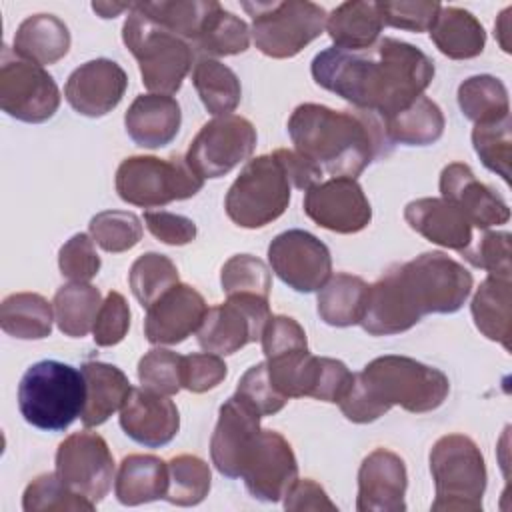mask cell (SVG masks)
Segmentation results:
<instances>
[{
  "label": "cell",
  "instance_id": "cell-1",
  "mask_svg": "<svg viewBox=\"0 0 512 512\" xmlns=\"http://www.w3.org/2000/svg\"><path fill=\"white\" fill-rule=\"evenodd\" d=\"M310 72L324 90L384 120L424 94L434 62L418 46L386 36L366 50L326 48L314 56Z\"/></svg>",
  "mask_w": 512,
  "mask_h": 512
},
{
  "label": "cell",
  "instance_id": "cell-2",
  "mask_svg": "<svg viewBox=\"0 0 512 512\" xmlns=\"http://www.w3.org/2000/svg\"><path fill=\"white\" fill-rule=\"evenodd\" d=\"M472 292V274L444 252L390 266L368 286L360 326L370 336L410 330L426 314H454Z\"/></svg>",
  "mask_w": 512,
  "mask_h": 512
},
{
  "label": "cell",
  "instance_id": "cell-3",
  "mask_svg": "<svg viewBox=\"0 0 512 512\" xmlns=\"http://www.w3.org/2000/svg\"><path fill=\"white\" fill-rule=\"evenodd\" d=\"M290 140L322 172L356 178L392 144L382 118L366 110H332L324 104H300L288 118Z\"/></svg>",
  "mask_w": 512,
  "mask_h": 512
},
{
  "label": "cell",
  "instance_id": "cell-4",
  "mask_svg": "<svg viewBox=\"0 0 512 512\" xmlns=\"http://www.w3.org/2000/svg\"><path fill=\"white\" fill-rule=\"evenodd\" d=\"M450 392L448 376L408 356L386 354L370 360L354 374L344 398L342 414L356 424H368L384 416L392 406L412 414L432 412Z\"/></svg>",
  "mask_w": 512,
  "mask_h": 512
},
{
  "label": "cell",
  "instance_id": "cell-5",
  "mask_svg": "<svg viewBox=\"0 0 512 512\" xmlns=\"http://www.w3.org/2000/svg\"><path fill=\"white\" fill-rule=\"evenodd\" d=\"M86 380L82 370L60 360L32 364L18 384V410L38 430L62 432L84 410Z\"/></svg>",
  "mask_w": 512,
  "mask_h": 512
},
{
  "label": "cell",
  "instance_id": "cell-6",
  "mask_svg": "<svg viewBox=\"0 0 512 512\" xmlns=\"http://www.w3.org/2000/svg\"><path fill=\"white\" fill-rule=\"evenodd\" d=\"M122 40L138 60L142 84L152 94H176L192 68L194 46L182 36L152 22L140 10L128 12Z\"/></svg>",
  "mask_w": 512,
  "mask_h": 512
},
{
  "label": "cell",
  "instance_id": "cell-7",
  "mask_svg": "<svg viewBox=\"0 0 512 512\" xmlns=\"http://www.w3.org/2000/svg\"><path fill=\"white\" fill-rule=\"evenodd\" d=\"M430 472L436 488L434 512L482 510L486 462L476 442L464 434H446L430 450Z\"/></svg>",
  "mask_w": 512,
  "mask_h": 512
},
{
  "label": "cell",
  "instance_id": "cell-8",
  "mask_svg": "<svg viewBox=\"0 0 512 512\" xmlns=\"http://www.w3.org/2000/svg\"><path fill=\"white\" fill-rule=\"evenodd\" d=\"M256 48L268 58H292L326 28V10L308 0L242 2Z\"/></svg>",
  "mask_w": 512,
  "mask_h": 512
},
{
  "label": "cell",
  "instance_id": "cell-9",
  "mask_svg": "<svg viewBox=\"0 0 512 512\" xmlns=\"http://www.w3.org/2000/svg\"><path fill=\"white\" fill-rule=\"evenodd\" d=\"M114 184L124 202L156 208L196 196L204 186V178L190 168L186 156H130L120 162Z\"/></svg>",
  "mask_w": 512,
  "mask_h": 512
},
{
  "label": "cell",
  "instance_id": "cell-10",
  "mask_svg": "<svg viewBox=\"0 0 512 512\" xmlns=\"http://www.w3.org/2000/svg\"><path fill=\"white\" fill-rule=\"evenodd\" d=\"M290 180L274 154L250 160L226 192L224 208L240 228H262L280 218L290 204Z\"/></svg>",
  "mask_w": 512,
  "mask_h": 512
},
{
  "label": "cell",
  "instance_id": "cell-11",
  "mask_svg": "<svg viewBox=\"0 0 512 512\" xmlns=\"http://www.w3.org/2000/svg\"><path fill=\"white\" fill-rule=\"evenodd\" d=\"M60 106V90L44 66L22 58L14 48H2L0 108L28 124L50 120Z\"/></svg>",
  "mask_w": 512,
  "mask_h": 512
},
{
  "label": "cell",
  "instance_id": "cell-12",
  "mask_svg": "<svg viewBox=\"0 0 512 512\" xmlns=\"http://www.w3.org/2000/svg\"><path fill=\"white\" fill-rule=\"evenodd\" d=\"M268 298L254 294H232L226 302L206 310L200 328L196 330L202 350L228 356L250 342L260 340L266 322L270 320Z\"/></svg>",
  "mask_w": 512,
  "mask_h": 512
},
{
  "label": "cell",
  "instance_id": "cell-13",
  "mask_svg": "<svg viewBox=\"0 0 512 512\" xmlns=\"http://www.w3.org/2000/svg\"><path fill=\"white\" fill-rule=\"evenodd\" d=\"M256 148L250 120L226 114L206 122L188 146L186 162L200 178H220L248 160Z\"/></svg>",
  "mask_w": 512,
  "mask_h": 512
},
{
  "label": "cell",
  "instance_id": "cell-14",
  "mask_svg": "<svg viewBox=\"0 0 512 512\" xmlns=\"http://www.w3.org/2000/svg\"><path fill=\"white\" fill-rule=\"evenodd\" d=\"M56 474L78 496L94 506L108 494L114 480V458L96 432H74L56 450Z\"/></svg>",
  "mask_w": 512,
  "mask_h": 512
},
{
  "label": "cell",
  "instance_id": "cell-15",
  "mask_svg": "<svg viewBox=\"0 0 512 512\" xmlns=\"http://www.w3.org/2000/svg\"><path fill=\"white\" fill-rule=\"evenodd\" d=\"M272 272L296 292H316L332 276L328 246L306 230H286L268 246Z\"/></svg>",
  "mask_w": 512,
  "mask_h": 512
},
{
  "label": "cell",
  "instance_id": "cell-16",
  "mask_svg": "<svg viewBox=\"0 0 512 512\" xmlns=\"http://www.w3.org/2000/svg\"><path fill=\"white\" fill-rule=\"evenodd\" d=\"M240 478L262 502H280L298 480V462L288 440L276 430H260L250 444Z\"/></svg>",
  "mask_w": 512,
  "mask_h": 512
},
{
  "label": "cell",
  "instance_id": "cell-17",
  "mask_svg": "<svg viewBox=\"0 0 512 512\" xmlns=\"http://www.w3.org/2000/svg\"><path fill=\"white\" fill-rule=\"evenodd\" d=\"M304 212L320 228L356 234L372 220L370 202L356 178L336 176L306 190Z\"/></svg>",
  "mask_w": 512,
  "mask_h": 512
},
{
  "label": "cell",
  "instance_id": "cell-18",
  "mask_svg": "<svg viewBox=\"0 0 512 512\" xmlns=\"http://www.w3.org/2000/svg\"><path fill=\"white\" fill-rule=\"evenodd\" d=\"M258 410L240 394L230 396L218 412V422L210 438L214 468L226 478H240L244 456L260 432Z\"/></svg>",
  "mask_w": 512,
  "mask_h": 512
},
{
  "label": "cell",
  "instance_id": "cell-19",
  "mask_svg": "<svg viewBox=\"0 0 512 512\" xmlns=\"http://www.w3.org/2000/svg\"><path fill=\"white\" fill-rule=\"evenodd\" d=\"M128 88L124 68L110 58L88 60L66 80L64 98L82 116L100 118L112 112Z\"/></svg>",
  "mask_w": 512,
  "mask_h": 512
},
{
  "label": "cell",
  "instance_id": "cell-20",
  "mask_svg": "<svg viewBox=\"0 0 512 512\" xmlns=\"http://www.w3.org/2000/svg\"><path fill=\"white\" fill-rule=\"evenodd\" d=\"M208 306L188 284H174L146 308L144 336L150 344H180L202 324Z\"/></svg>",
  "mask_w": 512,
  "mask_h": 512
},
{
  "label": "cell",
  "instance_id": "cell-21",
  "mask_svg": "<svg viewBox=\"0 0 512 512\" xmlns=\"http://www.w3.org/2000/svg\"><path fill=\"white\" fill-rule=\"evenodd\" d=\"M442 198L452 202L472 226L488 230L510 220V208L500 194L480 182L464 162H450L440 172Z\"/></svg>",
  "mask_w": 512,
  "mask_h": 512
},
{
  "label": "cell",
  "instance_id": "cell-22",
  "mask_svg": "<svg viewBox=\"0 0 512 512\" xmlns=\"http://www.w3.org/2000/svg\"><path fill=\"white\" fill-rule=\"evenodd\" d=\"M408 474L404 460L386 448L370 452L358 470V512H404Z\"/></svg>",
  "mask_w": 512,
  "mask_h": 512
},
{
  "label": "cell",
  "instance_id": "cell-23",
  "mask_svg": "<svg viewBox=\"0 0 512 512\" xmlns=\"http://www.w3.org/2000/svg\"><path fill=\"white\" fill-rule=\"evenodd\" d=\"M120 428L134 442L146 448H160L178 434L180 414L168 396L146 388H132L120 408Z\"/></svg>",
  "mask_w": 512,
  "mask_h": 512
},
{
  "label": "cell",
  "instance_id": "cell-24",
  "mask_svg": "<svg viewBox=\"0 0 512 512\" xmlns=\"http://www.w3.org/2000/svg\"><path fill=\"white\" fill-rule=\"evenodd\" d=\"M404 220L426 240L462 252L472 244V224L446 198H418L406 204Z\"/></svg>",
  "mask_w": 512,
  "mask_h": 512
},
{
  "label": "cell",
  "instance_id": "cell-25",
  "mask_svg": "<svg viewBox=\"0 0 512 512\" xmlns=\"http://www.w3.org/2000/svg\"><path fill=\"white\" fill-rule=\"evenodd\" d=\"M180 124V104L168 94H140L124 114L128 136L142 148H160L170 144L176 138Z\"/></svg>",
  "mask_w": 512,
  "mask_h": 512
},
{
  "label": "cell",
  "instance_id": "cell-26",
  "mask_svg": "<svg viewBox=\"0 0 512 512\" xmlns=\"http://www.w3.org/2000/svg\"><path fill=\"white\" fill-rule=\"evenodd\" d=\"M80 370L86 380V402L80 420L86 428L100 426L124 406L132 390L130 380L118 366L100 360H88Z\"/></svg>",
  "mask_w": 512,
  "mask_h": 512
},
{
  "label": "cell",
  "instance_id": "cell-27",
  "mask_svg": "<svg viewBox=\"0 0 512 512\" xmlns=\"http://www.w3.org/2000/svg\"><path fill=\"white\" fill-rule=\"evenodd\" d=\"M168 464L152 454H128L114 476V492L120 504L140 506L166 496Z\"/></svg>",
  "mask_w": 512,
  "mask_h": 512
},
{
  "label": "cell",
  "instance_id": "cell-28",
  "mask_svg": "<svg viewBox=\"0 0 512 512\" xmlns=\"http://www.w3.org/2000/svg\"><path fill=\"white\" fill-rule=\"evenodd\" d=\"M384 28L378 2L352 0L336 6L326 16V32L336 48L366 50L374 46Z\"/></svg>",
  "mask_w": 512,
  "mask_h": 512
},
{
  "label": "cell",
  "instance_id": "cell-29",
  "mask_svg": "<svg viewBox=\"0 0 512 512\" xmlns=\"http://www.w3.org/2000/svg\"><path fill=\"white\" fill-rule=\"evenodd\" d=\"M434 46L452 60H468L482 54L486 46L484 26L474 14L458 6H440L430 28Z\"/></svg>",
  "mask_w": 512,
  "mask_h": 512
},
{
  "label": "cell",
  "instance_id": "cell-30",
  "mask_svg": "<svg viewBox=\"0 0 512 512\" xmlns=\"http://www.w3.org/2000/svg\"><path fill=\"white\" fill-rule=\"evenodd\" d=\"M70 50V30L54 14H32L14 34V52L40 66L56 64Z\"/></svg>",
  "mask_w": 512,
  "mask_h": 512
},
{
  "label": "cell",
  "instance_id": "cell-31",
  "mask_svg": "<svg viewBox=\"0 0 512 512\" xmlns=\"http://www.w3.org/2000/svg\"><path fill=\"white\" fill-rule=\"evenodd\" d=\"M368 286L360 276L338 272L318 290L316 310L322 322L336 328L360 324L366 308Z\"/></svg>",
  "mask_w": 512,
  "mask_h": 512
},
{
  "label": "cell",
  "instance_id": "cell-32",
  "mask_svg": "<svg viewBox=\"0 0 512 512\" xmlns=\"http://www.w3.org/2000/svg\"><path fill=\"white\" fill-rule=\"evenodd\" d=\"M510 288H512L510 278L488 274L478 286L470 304V312L476 328L488 340L500 342L506 350H510V336H512Z\"/></svg>",
  "mask_w": 512,
  "mask_h": 512
},
{
  "label": "cell",
  "instance_id": "cell-33",
  "mask_svg": "<svg viewBox=\"0 0 512 512\" xmlns=\"http://www.w3.org/2000/svg\"><path fill=\"white\" fill-rule=\"evenodd\" d=\"M388 142L404 146H428L444 134V114L440 106L424 94L404 110L382 120Z\"/></svg>",
  "mask_w": 512,
  "mask_h": 512
},
{
  "label": "cell",
  "instance_id": "cell-34",
  "mask_svg": "<svg viewBox=\"0 0 512 512\" xmlns=\"http://www.w3.org/2000/svg\"><path fill=\"white\" fill-rule=\"evenodd\" d=\"M54 306L36 292H16L0 304V326L8 336L20 340H42L50 336Z\"/></svg>",
  "mask_w": 512,
  "mask_h": 512
},
{
  "label": "cell",
  "instance_id": "cell-35",
  "mask_svg": "<svg viewBox=\"0 0 512 512\" xmlns=\"http://www.w3.org/2000/svg\"><path fill=\"white\" fill-rule=\"evenodd\" d=\"M52 306L60 332L70 338H82L94 328L102 294L88 282H68L56 290Z\"/></svg>",
  "mask_w": 512,
  "mask_h": 512
},
{
  "label": "cell",
  "instance_id": "cell-36",
  "mask_svg": "<svg viewBox=\"0 0 512 512\" xmlns=\"http://www.w3.org/2000/svg\"><path fill=\"white\" fill-rule=\"evenodd\" d=\"M192 84L204 104L214 116H226L236 110L242 98L240 80L232 68L214 58H202L194 64Z\"/></svg>",
  "mask_w": 512,
  "mask_h": 512
},
{
  "label": "cell",
  "instance_id": "cell-37",
  "mask_svg": "<svg viewBox=\"0 0 512 512\" xmlns=\"http://www.w3.org/2000/svg\"><path fill=\"white\" fill-rule=\"evenodd\" d=\"M458 106L474 124L510 116L508 90L504 82L490 74H476L458 86Z\"/></svg>",
  "mask_w": 512,
  "mask_h": 512
},
{
  "label": "cell",
  "instance_id": "cell-38",
  "mask_svg": "<svg viewBox=\"0 0 512 512\" xmlns=\"http://www.w3.org/2000/svg\"><path fill=\"white\" fill-rule=\"evenodd\" d=\"M214 0H160V2H134V8L148 16L162 28L182 36L190 44L198 38L206 18L210 16Z\"/></svg>",
  "mask_w": 512,
  "mask_h": 512
},
{
  "label": "cell",
  "instance_id": "cell-39",
  "mask_svg": "<svg viewBox=\"0 0 512 512\" xmlns=\"http://www.w3.org/2000/svg\"><path fill=\"white\" fill-rule=\"evenodd\" d=\"M192 46L212 56L242 54L250 46V30L242 18L216 2Z\"/></svg>",
  "mask_w": 512,
  "mask_h": 512
},
{
  "label": "cell",
  "instance_id": "cell-40",
  "mask_svg": "<svg viewBox=\"0 0 512 512\" xmlns=\"http://www.w3.org/2000/svg\"><path fill=\"white\" fill-rule=\"evenodd\" d=\"M212 486L210 466L192 454L174 456L168 462V490L164 500L176 506L200 504Z\"/></svg>",
  "mask_w": 512,
  "mask_h": 512
},
{
  "label": "cell",
  "instance_id": "cell-41",
  "mask_svg": "<svg viewBox=\"0 0 512 512\" xmlns=\"http://www.w3.org/2000/svg\"><path fill=\"white\" fill-rule=\"evenodd\" d=\"M128 284L140 306L148 308L166 290L178 284V268L168 256L146 252L134 260L128 272Z\"/></svg>",
  "mask_w": 512,
  "mask_h": 512
},
{
  "label": "cell",
  "instance_id": "cell-42",
  "mask_svg": "<svg viewBox=\"0 0 512 512\" xmlns=\"http://www.w3.org/2000/svg\"><path fill=\"white\" fill-rule=\"evenodd\" d=\"M90 236L102 250L120 254L134 248L142 238V222L128 210H104L98 212L90 224Z\"/></svg>",
  "mask_w": 512,
  "mask_h": 512
},
{
  "label": "cell",
  "instance_id": "cell-43",
  "mask_svg": "<svg viewBox=\"0 0 512 512\" xmlns=\"http://www.w3.org/2000/svg\"><path fill=\"white\" fill-rule=\"evenodd\" d=\"M472 144L482 160V164L498 174L504 182H510V154H512V136H510V116L500 120L474 124Z\"/></svg>",
  "mask_w": 512,
  "mask_h": 512
},
{
  "label": "cell",
  "instance_id": "cell-44",
  "mask_svg": "<svg viewBox=\"0 0 512 512\" xmlns=\"http://www.w3.org/2000/svg\"><path fill=\"white\" fill-rule=\"evenodd\" d=\"M22 508L26 512L44 510H94L96 506L72 492L56 472L36 476L22 494Z\"/></svg>",
  "mask_w": 512,
  "mask_h": 512
},
{
  "label": "cell",
  "instance_id": "cell-45",
  "mask_svg": "<svg viewBox=\"0 0 512 512\" xmlns=\"http://www.w3.org/2000/svg\"><path fill=\"white\" fill-rule=\"evenodd\" d=\"M220 284L226 296L254 294L268 298L272 276L268 266L252 254H236L228 258L220 272Z\"/></svg>",
  "mask_w": 512,
  "mask_h": 512
},
{
  "label": "cell",
  "instance_id": "cell-46",
  "mask_svg": "<svg viewBox=\"0 0 512 512\" xmlns=\"http://www.w3.org/2000/svg\"><path fill=\"white\" fill-rule=\"evenodd\" d=\"M180 368V354L166 348H152L138 362V380L146 390L172 396L182 390Z\"/></svg>",
  "mask_w": 512,
  "mask_h": 512
},
{
  "label": "cell",
  "instance_id": "cell-47",
  "mask_svg": "<svg viewBox=\"0 0 512 512\" xmlns=\"http://www.w3.org/2000/svg\"><path fill=\"white\" fill-rule=\"evenodd\" d=\"M440 2L436 0H400V2H378V10L384 26L410 30V32H430Z\"/></svg>",
  "mask_w": 512,
  "mask_h": 512
},
{
  "label": "cell",
  "instance_id": "cell-48",
  "mask_svg": "<svg viewBox=\"0 0 512 512\" xmlns=\"http://www.w3.org/2000/svg\"><path fill=\"white\" fill-rule=\"evenodd\" d=\"M472 266L486 270L492 276L510 278V234L508 232H484L478 242L460 252Z\"/></svg>",
  "mask_w": 512,
  "mask_h": 512
},
{
  "label": "cell",
  "instance_id": "cell-49",
  "mask_svg": "<svg viewBox=\"0 0 512 512\" xmlns=\"http://www.w3.org/2000/svg\"><path fill=\"white\" fill-rule=\"evenodd\" d=\"M100 256L88 234H74L58 252V268L70 282H90L100 270Z\"/></svg>",
  "mask_w": 512,
  "mask_h": 512
},
{
  "label": "cell",
  "instance_id": "cell-50",
  "mask_svg": "<svg viewBox=\"0 0 512 512\" xmlns=\"http://www.w3.org/2000/svg\"><path fill=\"white\" fill-rule=\"evenodd\" d=\"M236 394L246 398L258 410L260 416H272L280 412L288 402V398L282 396L270 382L266 360L250 366L242 374L236 386Z\"/></svg>",
  "mask_w": 512,
  "mask_h": 512
},
{
  "label": "cell",
  "instance_id": "cell-51",
  "mask_svg": "<svg viewBox=\"0 0 512 512\" xmlns=\"http://www.w3.org/2000/svg\"><path fill=\"white\" fill-rule=\"evenodd\" d=\"M128 328H130L128 302L120 292L110 290L102 300V306L94 320L92 338L96 346H116L118 342L124 340Z\"/></svg>",
  "mask_w": 512,
  "mask_h": 512
},
{
  "label": "cell",
  "instance_id": "cell-52",
  "mask_svg": "<svg viewBox=\"0 0 512 512\" xmlns=\"http://www.w3.org/2000/svg\"><path fill=\"white\" fill-rule=\"evenodd\" d=\"M228 374V366L218 354L212 352H200V354H188L182 356V388L202 394L212 388H216Z\"/></svg>",
  "mask_w": 512,
  "mask_h": 512
},
{
  "label": "cell",
  "instance_id": "cell-53",
  "mask_svg": "<svg viewBox=\"0 0 512 512\" xmlns=\"http://www.w3.org/2000/svg\"><path fill=\"white\" fill-rule=\"evenodd\" d=\"M354 374L342 360L318 356L316 358V372L310 388V398L338 404L352 384Z\"/></svg>",
  "mask_w": 512,
  "mask_h": 512
},
{
  "label": "cell",
  "instance_id": "cell-54",
  "mask_svg": "<svg viewBox=\"0 0 512 512\" xmlns=\"http://www.w3.org/2000/svg\"><path fill=\"white\" fill-rule=\"evenodd\" d=\"M262 352L266 358H274L292 350H302L308 348L306 332L304 328L290 316L278 314L270 316L262 330Z\"/></svg>",
  "mask_w": 512,
  "mask_h": 512
},
{
  "label": "cell",
  "instance_id": "cell-55",
  "mask_svg": "<svg viewBox=\"0 0 512 512\" xmlns=\"http://www.w3.org/2000/svg\"><path fill=\"white\" fill-rule=\"evenodd\" d=\"M144 222L154 238L170 246L190 244L198 234L192 218L166 210H146Z\"/></svg>",
  "mask_w": 512,
  "mask_h": 512
},
{
  "label": "cell",
  "instance_id": "cell-56",
  "mask_svg": "<svg viewBox=\"0 0 512 512\" xmlns=\"http://www.w3.org/2000/svg\"><path fill=\"white\" fill-rule=\"evenodd\" d=\"M278 162L282 164L290 184L298 190H310L312 186L322 182L324 172L306 156H302L296 150H288V148H278L276 152H272Z\"/></svg>",
  "mask_w": 512,
  "mask_h": 512
},
{
  "label": "cell",
  "instance_id": "cell-57",
  "mask_svg": "<svg viewBox=\"0 0 512 512\" xmlns=\"http://www.w3.org/2000/svg\"><path fill=\"white\" fill-rule=\"evenodd\" d=\"M286 510H332L336 512L338 506L328 498L326 490L314 482L312 478L296 480L288 494L284 496Z\"/></svg>",
  "mask_w": 512,
  "mask_h": 512
},
{
  "label": "cell",
  "instance_id": "cell-58",
  "mask_svg": "<svg viewBox=\"0 0 512 512\" xmlns=\"http://www.w3.org/2000/svg\"><path fill=\"white\" fill-rule=\"evenodd\" d=\"M92 10L100 18H116L124 10H132V2H92Z\"/></svg>",
  "mask_w": 512,
  "mask_h": 512
},
{
  "label": "cell",
  "instance_id": "cell-59",
  "mask_svg": "<svg viewBox=\"0 0 512 512\" xmlns=\"http://www.w3.org/2000/svg\"><path fill=\"white\" fill-rule=\"evenodd\" d=\"M510 12H512V8H506V10L500 14L498 22L494 24L496 38H498V42H500V46H502L504 52H510V40H508V34H510Z\"/></svg>",
  "mask_w": 512,
  "mask_h": 512
}]
</instances>
